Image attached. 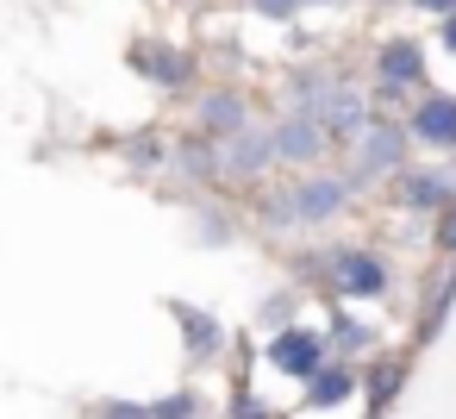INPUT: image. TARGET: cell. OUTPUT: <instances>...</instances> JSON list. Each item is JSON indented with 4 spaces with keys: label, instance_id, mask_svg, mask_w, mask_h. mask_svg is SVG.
Returning <instances> with one entry per match:
<instances>
[{
    "label": "cell",
    "instance_id": "6da1fadb",
    "mask_svg": "<svg viewBox=\"0 0 456 419\" xmlns=\"http://www.w3.org/2000/svg\"><path fill=\"white\" fill-rule=\"evenodd\" d=\"M406 132H412V126H400V119H375V126L362 132V157H356L350 182L362 188V182H375V176L400 169V157H406Z\"/></svg>",
    "mask_w": 456,
    "mask_h": 419
},
{
    "label": "cell",
    "instance_id": "7a4b0ae2",
    "mask_svg": "<svg viewBox=\"0 0 456 419\" xmlns=\"http://www.w3.org/2000/svg\"><path fill=\"white\" fill-rule=\"evenodd\" d=\"M331 344L319 338V332H300V325H281L275 332V344H269V363L281 369V375H294V382H313L331 357H325Z\"/></svg>",
    "mask_w": 456,
    "mask_h": 419
},
{
    "label": "cell",
    "instance_id": "3957f363",
    "mask_svg": "<svg viewBox=\"0 0 456 419\" xmlns=\"http://www.w3.org/2000/svg\"><path fill=\"white\" fill-rule=\"evenodd\" d=\"M325 138H331V126H325L319 113H300V107H294V113L275 126V163H294V169H306V163H319Z\"/></svg>",
    "mask_w": 456,
    "mask_h": 419
},
{
    "label": "cell",
    "instance_id": "277c9868",
    "mask_svg": "<svg viewBox=\"0 0 456 419\" xmlns=\"http://www.w3.org/2000/svg\"><path fill=\"white\" fill-rule=\"evenodd\" d=\"M350 188L356 182H344V176H313V182H300L288 194V207H294L300 226H325V219H338V207L350 201Z\"/></svg>",
    "mask_w": 456,
    "mask_h": 419
},
{
    "label": "cell",
    "instance_id": "5b68a950",
    "mask_svg": "<svg viewBox=\"0 0 456 419\" xmlns=\"http://www.w3.org/2000/svg\"><path fill=\"white\" fill-rule=\"evenodd\" d=\"M225 176H263L269 163H275V132H256V126H244V132H232L225 138Z\"/></svg>",
    "mask_w": 456,
    "mask_h": 419
},
{
    "label": "cell",
    "instance_id": "8992f818",
    "mask_svg": "<svg viewBox=\"0 0 456 419\" xmlns=\"http://www.w3.org/2000/svg\"><path fill=\"white\" fill-rule=\"evenodd\" d=\"M450 201H456V176H450V169H406V176H400V207L437 213V207H450Z\"/></svg>",
    "mask_w": 456,
    "mask_h": 419
},
{
    "label": "cell",
    "instance_id": "52a82bcc",
    "mask_svg": "<svg viewBox=\"0 0 456 419\" xmlns=\"http://www.w3.org/2000/svg\"><path fill=\"white\" fill-rule=\"evenodd\" d=\"M319 119L338 132V138H362L375 119H369V107H362V94L356 88H344V82H331V94L319 101Z\"/></svg>",
    "mask_w": 456,
    "mask_h": 419
},
{
    "label": "cell",
    "instance_id": "ba28073f",
    "mask_svg": "<svg viewBox=\"0 0 456 419\" xmlns=\"http://www.w3.org/2000/svg\"><path fill=\"white\" fill-rule=\"evenodd\" d=\"M375 76H381V88H419V82H425V57H419V45H412V38L381 45Z\"/></svg>",
    "mask_w": 456,
    "mask_h": 419
},
{
    "label": "cell",
    "instance_id": "9c48e42d",
    "mask_svg": "<svg viewBox=\"0 0 456 419\" xmlns=\"http://www.w3.org/2000/svg\"><path fill=\"white\" fill-rule=\"evenodd\" d=\"M331 275H338L344 294H381V288H387V269H381V257H369V251H338Z\"/></svg>",
    "mask_w": 456,
    "mask_h": 419
},
{
    "label": "cell",
    "instance_id": "30bf717a",
    "mask_svg": "<svg viewBox=\"0 0 456 419\" xmlns=\"http://www.w3.org/2000/svg\"><path fill=\"white\" fill-rule=\"evenodd\" d=\"M412 138H425V144L450 151V144H456V101H450V94L419 101V107H412Z\"/></svg>",
    "mask_w": 456,
    "mask_h": 419
},
{
    "label": "cell",
    "instance_id": "8fae6325",
    "mask_svg": "<svg viewBox=\"0 0 456 419\" xmlns=\"http://www.w3.org/2000/svg\"><path fill=\"white\" fill-rule=\"evenodd\" d=\"M138 70H144L151 82H163V88H188V82H194V57H182V51H169V45H144V51H138Z\"/></svg>",
    "mask_w": 456,
    "mask_h": 419
},
{
    "label": "cell",
    "instance_id": "7c38bea8",
    "mask_svg": "<svg viewBox=\"0 0 456 419\" xmlns=\"http://www.w3.org/2000/svg\"><path fill=\"white\" fill-rule=\"evenodd\" d=\"M350 388H356V369L350 363H325L306 382V407H338V400H350Z\"/></svg>",
    "mask_w": 456,
    "mask_h": 419
},
{
    "label": "cell",
    "instance_id": "4fadbf2b",
    "mask_svg": "<svg viewBox=\"0 0 456 419\" xmlns=\"http://www.w3.org/2000/svg\"><path fill=\"white\" fill-rule=\"evenodd\" d=\"M200 126L232 138V132H244V126H250V107H244L238 94H207V101H200Z\"/></svg>",
    "mask_w": 456,
    "mask_h": 419
},
{
    "label": "cell",
    "instance_id": "5bb4252c",
    "mask_svg": "<svg viewBox=\"0 0 456 419\" xmlns=\"http://www.w3.org/2000/svg\"><path fill=\"white\" fill-rule=\"evenodd\" d=\"M175 319H182V332H188V350L207 363V357H219V344H225V332H219V319L213 313H194V307H175Z\"/></svg>",
    "mask_w": 456,
    "mask_h": 419
},
{
    "label": "cell",
    "instance_id": "9a60e30c",
    "mask_svg": "<svg viewBox=\"0 0 456 419\" xmlns=\"http://www.w3.org/2000/svg\"><path fill=\"white\" fill-rule=\"evenodd\" d=\"M394 382H400V369H394V363H381V369L369 375V413H381V407H387V394H394Z\"/></svg>",
    "mask_w": 456,
    "mask_h": 419
},
{
    "label": "cell",
    "instance_id": "2e32d148",
    "mask_svg": "<svg viewBox=\"0 0 456 419\" xmlns=\"http://www.w3.org/2000/svg\"><path fill=\"white\" fill-rule=\"evenodd\" d=\"M132 163L138 169H163V144L157 138H132Z\"/></svg>",
    "mask_w": 456,
    "mask_h": 419
},
{
    "label": "cell",
    "instance_id": "e0dca14e",
    "mask_svg": "<svg viewBox=\"0 0 456 419\" xmlns=\"http://www.w3.org/2000/svg\"><path fill=\"white\" fill-rule=\"evenodd\" d=\"M232 419H269V400H263V394H250V388H244V394H238V400H232Z\"/></svg>",
    "mask_w": 456,
    "mask_h": 419
},
{
    "label": "cell",
    "instance_id": "ac0fdd59",
    "mask_svg": "<svg viewBox=\"0 0 456 419\" xmlns=\"http://www.w3.org/2000/svg\"><path fill=\"white\" fill-rule=\"evenodd\" d=\"M250 7H256L263 20H294V13L306 7V0H250Z\"/></svg>",
    "mask_w": 456,
    "mask_h": 419
},
{
    "label": "cell",
    "instance_id": "d6986e66",
    "mask_svg": "<svg viewBox=\"0 0 456 419\" xmlns=\"http://www.w3.org/2000/svg\"><path fill=\"white\" fill-rule=\"evenodd\" d=\"M101 419H157V407H132V400H107Z\"/></svg>",
    "mask_w": 456,
    "mask_h": 419
},
{
    "label": "cell",
    "instance_id": "ffe728a7",
    "mask_svg": "<svg viewBox=\"0 0 456 419\" xmlns=\"http://www.w3.org/2000/svg\"><path fill=\"white\" fill-rule=\"evenodd\" d=\"M157 419H194V394H169V400L157 407Z\"/></svg>",
    "mask_w": 456,
    "mask_h": 419
},
{
    "label": "cell",
    "instance_id": "44dd1931",
    "mask_svg": "<svg viewBox=\"0 0 456 419\" xmlns=\"http://www.w3.org/2000/svg\"><path fill=\"white\" fill-rule=\"evenodd\" d=\"M338 344H350V350H362V344H369V332H362L356 319H338Z\"/></svg>",
    "mask_w": 456,
    "mask_h": 419
},
{
    "label": "cell",
    "instance_id": "7402d4cb",
    "mask_svg": "<svg viewBox=\"0 0 456 419\" xmlns=\"http://www.w3.org/2000/svg\"><path fill=\"white\" fill-rule=\"evenodd\" d=\"M444 251H450V257H456V207H450V213H444Z\"/></svg>",
    "mask_w": 456,
    "mask_h": 419
},
{
    "label": "cell",
    "instance_id": "603a6c76",
    "mask_svg": "<svg viewBox=\"0 0 456 419\" xmlns=\"http://www.w3.org/2000/svg\"><path fill=\"white\" fill-rule=\"evenodd\" d=\"M444 51L456 57V13H444Z\"/></svg>",
    "mask_w": 456,
    "mask_h": 419
},
{
    "label": "cell",
    "instance_id": "cb8c5ba5",
    "mask_svg": "<svg viewBox=\"0 0 456 419\" xmlns=\"http://www.w3.org/2000/svg\"><path fill=\"white\" fill-rule=\"evenodd\" d=\"M412 7H425V13H456V0H412Z\"/></svg>",
    "mask_w": 456,
    "mask_h": 419
}]
</instances>
